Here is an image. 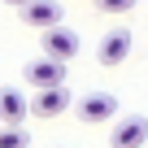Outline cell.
<instances>
[{"label": "cell", "mask_w": 148, "mask_h": 148, "mask_svg": "<svg viewBox=\"0 0 148 148\" xmlns=\"http://www.w3.org/2000/svg\"><path fill=\"white\" fill-rule=\"evenodd\" d=\"M144 144H148V118L144 113H126L113 122L109 148H144Z\"/></svg>", "instance_id": "cell-1"}, {"label": "cell", "mask_w": 148, "mask_h": 148, "mask_svg": "<svg viewBox=\"0 0 148 148\" xmlns=\"http://www.w3.org/2000/svg\"><path fill=\"white\" fill-rule=\"evenodd\" d=\"M39 48H44V57H52V61H70L74 52H79V35L65 31V26L57 22V26L39 31Z\"/></svg>", "instance_id": "cell-2"}, {"label": "cell", "mask_w": 148, "mask_h": 148, "mask_svg": "<svg viewBox=\"0 0 148 148\" xmlns=\"http://www.w3.org/2000/svg\"><path fill=\"white\" fill-rule=\"evenodd\" d=\"M113 113H118V96H113V92H87V96H83V105H79V118H83L87 126L109 122Z\"/></svg>", "instance_id": "cell-3"}, {"label": "cell", "mask_w": 148, "mask_h": 148, "mask_svg": "<svg viewBox=\"0 0 148 148\" xmlns=\"http://www.w3.org/2000/svg\"><path fill=\"white\" fill-rule=\"evenodd\" d=\"M61 5H57V0H26V5H22V22L26 26H35V31H48V26H57L61 22Z\"/></svg>", "instance_id": "cell-4"}, {"label": "cell", "mask_w": 148, "mask_h": 148, "mask_svg": "<svg viewBox=\"0 0 148 148\" xmlns=\"http://www.w3.org/2000/svg\"><path fill=\"white\" fill-rule=\"evenodd\" d=\"M126 57H131V31H109L100 39V48H96V61L100 65H122Z\"/></svg>", "instance_id": "cell-5"}, {"label": "cell", "mask_w": 148, "mask_h": 148, "mask_svg": "<svg viewBox=\"0 0 148 148\" xmlns=\"http://www.w3.org/2000/svg\"><path fill=\"white\" fill-rule=\"evenodd\" d=\"M26 83H31V87H57V83H65V61H52V57L31 61Z\"/></svg>", "instance_id": "cell-6"}, {"label": "cell", "mask_w": 148, "mask_h": 148, "mask_svg": "<svg viewBox=\"0 0 148 148\" xmlns=\"http://www.w3.org/2000/svg\"><path fill=\"white\" fill-rule=\"evenodd\" d=\"M61 109H70V92H65V83H57V87H39L31 113H39V118H57Z\"/></svg>", "instance_id": "cell-7"}, {"label": "cell", "mask_w": 148, "mask_h": 148, "mask_svg": "<svg viewBox=\"0 0 148 148\" xmlns=\"http://www.w3.org/2000/svg\"><path fill=\"white\" fill-rule=\"evenodd\" d=\"M31 109H26V100H22V92L18 87H5L0 92V122H9V126H22V118H26Z\"/></svg>", "instance_id": "cell-8"}, {"label": "cell", "mask_w": 148, "mask_h": 148, "mask_svg": "<svg viewBox=\"0 0 148 148\" xmlns=\"http://www.w3.org/2000/svg\"><path fill=\"white\" fill-rule=\"evenodd\" d=\"M31 139H26V131L22 126H5L0 131V148H26Z\"/></svg>", "instance_id": "cell-9"}, {"label": "cell", "mask_w": 148, "mask_h": 148, "mask_svg": "<svg viewBox=\"0 0 148 148\" xmlns=\"http://www.w3.org/2000/svg\"><path fill=\"white\" fill-rule=\"evenodd\" d=\"M135 5H139V0H100V9H105V13H131Z\"/></svg>", "instance_id": "cell-10"}, {"label": "cell", "mask_w": 148, "mask_h": 148, "mask_svg": "<svg viewBox=\"0 0 148 148\" xmlns=\"http://www.w3.org/2000/svg\"><path fill=\"white\" fill-rule=\"evenodd\" d=\"M5 5H18V9H22V5H26V0H5Z\"/></svg>", "instance_id": "cell-11"}, {"label": "cell", "mask_w": 148, "mask_h": 148, "mask_svg": "<svg viewBox=\"0 0 148 148\" xmlns=\"http://www.w3.org/2000/svg\"><path fill=\"white\" fill-rule=\"evenodd\" d=\"M57 148H61V144H57Z\"/></svg>", "instance_id": "cell-12"}]
</instances>
